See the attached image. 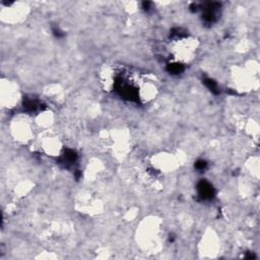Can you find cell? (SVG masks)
I'll use <instances>...</instances> for the list:
<instances>
[{"mask_svg":"<svg viewBox=\"0 0 260 260\" xmlns=\"http://www.w3.org/2000/svg\"><path fill=\"white\" fill-rule=\"evenodd\" d=\"M159 228L155 220L145 222L139 231V240L144 249H154L160 241Z\"/></svg>","mask_w":260,"mask_h":260,"instance_id":"6da1fadb","label":"cell"},{"mask_svg":"<svg viewBox=\"0 0 260 260\" xmlns=\"http://www.w3.org/2000/svg\"><path fill=\"white\" fill-rule=\"evenodd\" d=\"M197 44L196 41L191 39H182L176 43L174 47V54L177 60L186 62L193 58V55L196 51Z\"/></svg>","mask_w":260,"mask_h":260,"instance_id":"7a4b0ae2","label":"cell"},{"mask_svg":"<svg viewBox=\"0 0 260 260\" xmlns=\"http://www.w3.org/2000/svg\"><path fill=\"white\" fill-rule=\"evenodd\" d=\"M12 133L20 142H26L32 136V128L30 121L25 117H19L13 121L12 124Z\"/></svg>","mask_w":260,"mask_h":260,"instance_id":"3957f363","label":"cell"},{"mask_svg":"<svg viewBox=\"0 0 260 260\" xmlns=\"http://www.w3.org/2000/svg\"><path fill=\"white\" fill-rule=\"evenodd\" d=\"M19 100V94L16 86L9 81L1 83V103L5 107H14Z\"/></svg>","mask_w":260,"mask_h":260,"instance_id":"277c9868","label":"cell"},{"mask_svg":"<svg viewBox=\"0 0 260 260\" xmlns=\"http://www.w3.org/2000/svg\"><path fill=\"white\" fill-rule=\"evenodd\" d=\"M42 148L49 154V155H58L61 150V143L60 140L54 135H45L41 140Z\"/></svg>","mask_w":260,"mask_h":260,"instance_id":"5b68a950","label":"cell"}]
</instances>
